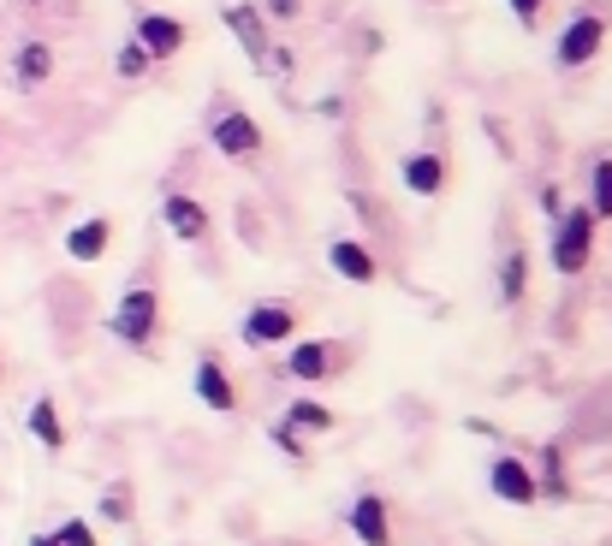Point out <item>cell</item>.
Masks as SVG:
<instances>
[{"label": "cell", "instance_id": "cell-12", "mask_svg": "<svg viewBox=\"0 0 612 546\" xmlns=\"http://www.w3.org/2000/svg\"><path fill=\"white\" fill-rule=\"evenodd\" d=\"M399 179H404V190L411 196H440L446 190V179H452V161H446V149H411V155L399 161Z\"/></svg>", "mask_w": 612, "mask_h": 546}, {"label": "cell", "instance_id": "cell-10", "mask_svg": "<svg viewBox=\"0 0 612 546\" xmlns=\"http://www.w3.org/2000/svg\"><path fill=\"white\" fill-rule=\"evenodd\" d=\"M346 523L351 535L363 546H399V529H392V499H380V493H357L346 505Z\"/></svg>", "mask_w": 612, "mask_h": 546}, {"label": "cell", "instance_id": "cell-26", "mask_svg": "<svg viewBox=\"0 0 612 546\" xmlns=\"http://www.w3.org/2000/svg\"><path fill=\"white\" fill-rule=\"evenodd\" d=\"M505 7H512V18L524 24V30H535V24H541V12H547V0H505Z\"/></svg>", "mask_w": 612, "mask_h": 546}, {"label": "cell", "instance_id": "cell-29", "mask_svg": "<svg viewBox=\"0 0 612 546\" xmlns=\"http://www.w3.org/2000/svg\"><path fill=\"white\" fill-rule=\"evenodd\" d=\"M30 546H54V535H30Z\"/></svg>", "mask_w": 612, "mask_h": 546}, {"label": "cell", "instance_id": "cell-17", "mask_svg": "<svg viewBox=\"0 0 612 546\" xmlns=\"http://www.w3.org/2000/svg\"><path fill=\"white\" fill-rule=\"evenodd\" d=\"M24 428H30V440H36L42 452H66V422H60V404L48 398V392L30 404V416H24Z\"/></svg>", "mask_w": 612, "mask_h": 546}, {"label": "cell", "instance_id": "cell-25", "mask_svg": "<svg viewBox=\"0 0 612 546\" xmlns=\"http://www.w3.org/2000/svg\"><path fill=\"white\" fill-rule=\"evenodd\" d=\"M267 434H274V446H279V452H286V457H291V464H298V457H303V434H298V428L274 422V428H267Z\"/></svg>", "mask_w": 612, "mask_h": 546}, {"label": "cell", "instance_id": "cell-20", "mask_svg": "<svg viewBox=\"0 0 612 546\" xmlns=\"http://www.w3.org/2000/svg\"><path fill=\"white\" fill-rule=\"evenodd\" d=\"M524 297H529V256H524V244H512L500 256V303L505 309H517Z\"/></svg>", "mask_w": 612, "mask_h": 546}, {"label": "cell", "instance_id": "cell-2", "mask_svg": "<svg viewBox=\"0 0 612 546\" xmlns=\"http://www.w3.org/2000/svg\"><path fill=\"white\" fill-rule=\"evenodd\" d=\"M595 232H601V220L589 214V202H583V208H571L565 202V214L547 220V256H553L559 279H577L595 262Z\"/></svg>", "mask_w": 612, "mask_h": 546}, {"label": "cell", "instance_id": "cell-1", "mask_svg": "<svg viewBox=\"0 0 612 546\" xmlns=\"http://www.w3.org/2000/svg\"><path fill=\"white\" fill-rule=\"evenodd\" d=\"M161 315H167V303H161L155 262H143V274H137L132 285L120 291V303H113V315H108V333L120 339L125 351H155Z\"/></svg>", "mask_w": 612, "mask_h": 546}, {"label": "cell", "instance_id": "cell-11", "mask_svg": "<svg viewBox=\"0 0 612 546\" xmlns=\"http://www.w3.org/2000/svg\"><path fill=\"white\" fill-rule=\"evenodd\" d=\"M226 18V30L238 36V48H245V60L257 72H267V54H274V48H267V12L257 7V0H233V7L221 12Z\"/></svg>", "mask_w": 612, "mask_h": 546}, {"label": "cell", "instance_id": "cell-4", "mask_svg": "<svg viewBox=\"0 0 612 546\" xmlns=\"http://www.w3.org/2000/svg\"><path fill=\"white\" fill-rule=\"evenodd\" d=\"M357 363V345L351 339H298V345L286 351V374L298 380V386H327V380H339L346 368Z\"/></svg>", "mask_w": 612, "mask_h": 546}, {"label": "cell", "instance_id": "cell-13", "mask_svg": "<svg viewBox=\"0 0 612 546\" xmlns=\"http://www.w3.org/2000/svg\"><path fill=\"white\" fill-rule=\"evenodd\" d=\"M137 42H143V54L155 60H173V54H185V42H190V30H185V18H173V12H143V18H137Z\"/></svg>", "mask_w": 612, "mask_h": 546}, {"label": "cell", "instance_id": "cell-3", "mask_svg": "<svg viewBox=\"0 0 612 546\" xmlns=\"http://www.w3.org/2000/svg\"><path fill=\"white\" fill-rule=\"evenodd\" d=\"M209 143L221 149V161H238V167H257V161H262V149H267V137H262V125L250 119V113L238 107L233 96H214V101H209Z\"/></svg>", "mask_w": 612, "mask_h": 546}, {"label": "cell", "instance_id": "cell-23", "mask_svg": "<svg viewBox=\"0 0 612 546\" xmlns=\"http://www.w3.org/2000/svg\"><path fill=\"white\" fill-rule=\"evenodd\" d=\"M132 487H108L101 493V517H108V523H132Z\"/></svg>", "mask_w": 612, "mask_h": 546}, {"label": "cell", "instance_id": "cell-15", "mask_svg": "<svg viewBox=\"0 0 612 546\" xmlns=\"http://www.w3.org/2000/svg\"><path fill=\"white\" fill-rule=\"evenodd\" d=\"M108 244H113V220L108 214H89V220H78L66 232V256L72 262H101L108 256Z\"/></svg>", "mask_w": 612, "mask_h": 546}, {"label": "cell", "instance_id": "cell-27", "mask_svg": "<svg viewBox=\"0 0 612 546\" xmlns=\"http://www.w3.org/2000/svg\"><path fill=\"white\" fill-rule=\"evenodd\" d=\"M267 18H279V24H291V18H298V12H303V0H267Z\"/></svg>", "mask_w": 612, "mask_h": 546}, {"label": "cell", "instance_id": "cell-14", "mask_svg": "<svg viewBox=\"0 0 612 546\" xmlns=\"http://www.w3.org/2000/svg\"><path fill=\"white\" fill-rule=\"evenodd\" d=\"M327 268L346 279V285H375L380 256H375V244H363V238H334V244H327Z\"/></svg>", "mask_w": 612, "mask_h": 546}, {"label": "cell", "instance_id": "cell-28", "mask_svg": "<svg viewBox=\"0 0 612 546\" xmlns=\"http://www.w3.org/2000/svg\"><path fill=\"white\" fill-rule=\"evenodd\" d=\"M541 208H547V220H559V214H565V190L547 185V190H541Z\"/></svg>", "mask_w": 612, "mask_h": 546}, {"label": "cell", "instance_id": "cell-6", "mask_svg": "<svg viewBox=\"0 0 612 546\" xmlns=\"http://www.w3.org/2000/svg\"><path fill=\"white\" fill-rule=\"evenodd\" d=\"M298 327H303V315H298V303L291 297H262V303H250L245 309L238 339H245V351H274V345H286Z\"/></svg>", "mask_w": 612, "mask_h": 546}, {"label": "cell", "instance_id": "cell-7", "mask_svg": "<svg viewBox=\"0 0 612 546\" xmlns=\"http://www.w3.org/2000/svg\"><path fill=\"white\" fill-rule=\"evenodd\" d=\"M488 493H494V499H505V505H517V511L541 505V487H535L529 457H517V452H494V457H488Z\"/></svg>", "mask_w": 612, "mask_h": 546}, {"label": "cell", "instance_id": "cell-9", "mask_svg": "<svg viewBox=\"0 0 612 546\" xmlns=\"http://www.w3.org/2000/svg\"><path fill=\"white\" fill-rule=\"evenodd\" d=\"M197 398L221 416H238V404H245V392H238V380H233L221 351H197Z\"/></svg>", "mask_w": 612, "mask_h": 546}, {"label": "cell", "instance_id": "cell-21", "mask_svg": "<svg viewBox=\"0 0 612 546\" xmlns=\"http://www.w3.org/2000/svg\"><path fill=\"white\" fill-rule=\"evenodd\" d=\"M589 214L595 220H612V155H601L589 167Z\"/></svg>", "mask_w": 612, "mask_h": 546}, {"label": "cell", "instance_id": "cell-22", "mask_svg": "<svg viewBox=\"0 0 612 546\" xmlns=\"http://www.w3.org/2000/svg\"><path fill=\"white\" fill-rule=\"evenodd\" d=\"M113 72H120L125 84H143L149 72H155V60H149V54H143V42L132 36V42H120V54H113Z\"/></svg>", "mask_w": 612, "mask_h": 546}, {"label": "cell", "instance_id": "cell-16", "mask_svg": "<svg viewBox=\"0 0 612 546\" xmlns=\"http://www.w3.org/2000/svg\"><path fill=\"white\" fill-rule=\"evenodd\" d=\"M48 78H54V48L24 42L18 54H12V84H18V90H42Z\"/></svg>", "mask_w": 612, "mask_h": 546}, {"label": "cell", "instance_id": "cell-5", "mask_svg": "<svg viewBox=\"0 0 612 546\" xmlns=\"http://www.w3.org/2000/svg\"><path fill=\"white\" fill-rule=\"evenodd\" d=\"M607 36H612V12L583 7L577 18H571L565 30L553 36V66H559V72H583V66H595V60H601V48H607Z\"/></svg>", "mask_w": 612, "mask_h": 546}, {"label": "cell", "instance_id": "cell-24", "mask_svg": "<svg viewBox=\"0 0 612 546\" xmlns=\"http://www.w3.org/2000/svg\"><path fill=\"white\" fill-rule=\"evenodd\" d=\"M54 546H96V529H89L84 517H66V523L54 529Z\"/></svg>", "mask_w": 612, "mask_h": 546}, {"label": "cell", "instance_id": "cell-8", "mask_svg": "<svg viewBox=\"0 0 612 546\" xmlns=\"http://www.w3.org/2000/svg\"><path fill=\"white\" fill-rule=\"evenodd\" d=\"M161 226H167L178 244H209L214 214H209V202H202V196H190V190H173L167 185V196H161Z\"/></svg>", "mask_w": 612, "mask_h": 546}, {"label": "cell", "instance_id": "cell-18", "mask_svg": "<svg viewBox=\"0 0 612 546\" xmlns=\"http://www.w3.org/2000/svg\"><path fill=\"white\" fill-rule=\"evenodd\" d=\"M279 422H286V428H298V434H334V428H339V416L327 410L322 398H310V392H303V398H291V404H286V416H279Z\"/></svg>", "mask_w": 612, "mask_h": 546}, {"label": "cell", "instance_id": "cell-19", "mask_svg": "<svg viewBox=\"0 0 612 546\" xmlns=\"http://www.w3.org/2000/svg\"><path fill=\"white\" fill-rule=\"evenodd\" d=\"M535 487H541V499L553 493V505L571 499V457L565 446H541V469H535Z\"/></svg>", "mask_w": 612, "mask_h": 546}]
</instances>
